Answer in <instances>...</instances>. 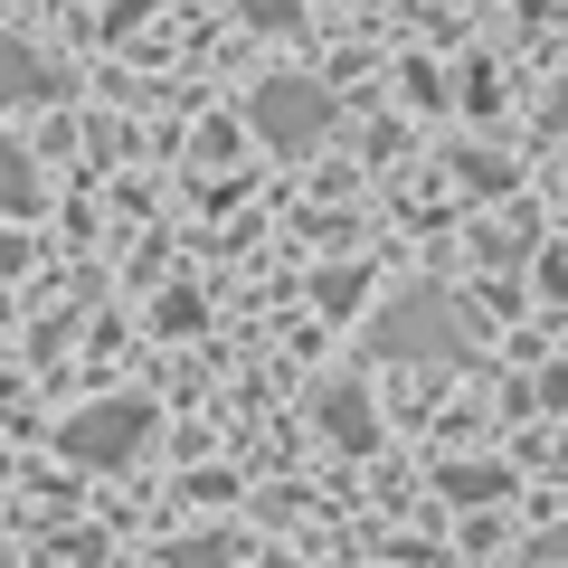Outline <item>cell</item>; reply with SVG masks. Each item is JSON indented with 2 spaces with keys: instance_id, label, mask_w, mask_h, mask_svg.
Listing matches in <instances>:
<instances>
[{
  "instance_id": "cell-1",
  "label": "cell",
  "mask_w": 568,
  "mask_h": 568,
  "mask_svg": "<svg viewBox=\"0 0 568 568\" xmlns=\"http://www.w3.org/2000/svg\"><path fill=\"white\" fill-rule=\"evenodd\" d=\"M256 133L275 142V152H294V142H323V133H332V95H323L313 77H275V85L256 95Z\"/></svg>"
},
{
  "instance_id": "cell-2",
  "label": "cell",
  "mask_w": 568,
  "mask_h": 568,
  "mask_svg": "<svg viewBox=\"0 0 568 568\" xmlns=\"http://www.w3.org/2000/svg\"><path fill=\"white\" fill-rule=\"evenodd\" d=\"M142 436H152V417H142L133 398H114V407H95V417L67 426V455H85V465H123Z\"/></svg>"
},
{
  "instance_id": "cell-3",
  "label": "cell",
  "mask_w": 568,
  "mask_h": 568,
  "mask_svg": "<svg viewBox=\"0 0 568 568\" xmlns=\"http://www.w3.org/2000/svg\"><path fill=\"white\" fill-rule=\"evenodd\" d=\"M39 58H29V48H10V39H0V104H20V95H39Z\"/></svg>"
},
{
  "instance_id": "cell-4",
  "label": "cell",
  "mask_w": 568,
  "mask_h": 568,
  "mask_svg": "<svg viewBox=\"0 0 568 568\" xmlns=\"http://www.w3.org/2000/svg\"><path fill=\"white\" fill-rule=\"evenodd\" d=\"M29 200H39V181H29L20 142H0V209H29Z\"/></svg>"
},
{
  "instance_id": "cell-5",
  "label": "cell",
  "mask_w": 568,
  "mask_h": 568,
  "mask_svg": "<svg viewBox=\"0 0 568 568\" xmlns=\"http://www.w3.org/2000/svg\"><path fill=\"white\" fill-rule=\"evenodd\" d=\"M323 417H332V436H342V446H369V407H361V388H342Z\"/></svg>"
},
{
  "instance_id": "cell-6",
  "label": "cell",
  "mask_w": 568,
  "mask_h": 568,
  "mask_svg": "<svg viewBox=\"0 0 568 568\" xmlns=\"http://www.w3.org/2000/svg\"><path fill=\"white\" fill-rule=\"evenodd\" d=\"M171 568H227V549H219V540H190V549H181Z\"/></svg>"
},
{
  "instance_id": "cell-7",
  "label": "cell",
  "mask_w": 568,
  "mask_h": 568,
  "mask_svg": "<svg viewBox=\"0 0 568 568\" xmlns=\"http://www.w3.org/2000/svg\"><path fill=\"white\" fill-rule=\"evenodd\" d=\"M246 10H256V20H284V0H246Z\"/></svg>"
}]
</instances>
